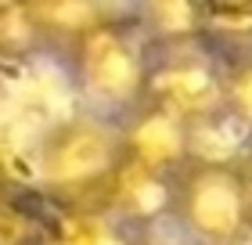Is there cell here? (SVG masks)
<instances>
[{"label": "cell", "mask_w": 252, "mask_h": 245, "mask_svg": "<svg viewBox=\"0 0 252 245\" xmlns=\"http://www.w3.org/2000/svg\"><path fill=\"white\" fill-rule=\"evenodd\" d=\"M65 58L79 94L94 112L123 119L141 101H148L155 47L148 43V36L137 29L130 15L101 22Z\"/></svg>", "instance_id": "1"}, {"label": "cell", "mask_w": 252, "mask_h": 245, "mask_svg": "<svg viewBox=\"0 0 252 245\" xmlns=\"http://www.w3.org/2000/svg\"><path fill=\"white\" fill-rule=\"evenodd\" d=\"M126 159L123 123L105 112H76L54 123L40 141V184L54 198L87 202L105 198Z\"/></svg>", "instance_id": "2"}, {"label": "cell", "mask_w": 252, "mask_h": 245, "mask_svg": "<svg viewBox=\"0 0 252 245\" xmlns=\"http://www.w3.org/2000/svg\"><path fill=\"white\" fill-rule=\"evenodd\" d=\"M169 216L198 245L252 242V177L245 159L194 155L173 180Z\"/></svg>", "instance_id": "3"}, {"label": "cell", "mask_w": 252, "mask_h": 245, "mask_svg": "<svg viewBox=\"0 0 252 245\" xmlns=\"http://www.w3.org/2000/svg\"><path fill=\"white\" fill-rule=\"evenodd\" d=\"M148 98L173 108L188 123L202 126L216 123L223 112V58L202 43L155 51Z\"/></svg>", "instance_id": "4"}, {"label": "cell", "mask_w": 252, "mask_h": 245, "mask_svg": "<svg viewBox=\"0 0 252 245\" xmlns=\"http://www.w3.org/2000/svg\"><path fill=\"white\" fill-rule=\"evenodd\" d=\"M119 123H123L126 159L141 162L148 170L177 177V173L198 155V151H194L198 126L188 123L184 115H177L173 108L152 101V98L141 101L133 112H126Z\"/></svg>", "instance_id": "5"}, {"label": "cell", "mask_w": 252, "mask_h": 245, "mask_svg": "<svg viewBox=\"0 0 252 245\" xmlns=\"http://www.w3.org/2000/svg\"><path fill=\"white\" fill-rule=\"evenodd\" d=\"M116 15V0H22V18L32 29V36L65 54L90 29Z\"/></svg>", "instance_id": "6"}, {"label": "cell", "mask_w": 252, "mask_h": 245, "mask_svg": "<svg viewBox=\"0 0 252 245\" xmlns=\"http://www.w3.org/2000/svg\"><path fill=\"white\" fill-rule=\"evenodd\" d=\"M130 18L137 22V29L148 36L155 51L202 43L213 26L202 0H133Z\"/></svg>", "instance_id": "7"}, {"label": "cell", "mask_w": 252, "mask_h": 245, "mask_svg": "<svg viewBox=\"0 0 252 245\" xmlns=\"http://www.w3.org/2000/svg\"><path fill=\"white\" fill-rule=\"evenodd\" d=\"M173 180L169 173L148 170L133 159H123V166L112 180V188L105 191L101 202L116 206L126 216H158L173 209Z\"/></svg>", "instance_id": "8"}, {"label": "cell", "mask_w": 252, "mask_h": 245, "mask_svg": "<svg viewBox=\"0 0 252 245\" xmlns=\"http://www.w3.org/2000/svg\"><path fill=\"white\" fill-rule=\"evenodd\" d=\"M223 112L227 119L252 130V51L223 58Z\"/></svg>", "instance_id": "9"}, {"label": "cell", "mask_w": 252, "mask_h": 245, "mask_svg": "<svg viewBox=\"0 0 252 245\" xmlns=\"http://www.w3.org/2000/svg\"><path fill=\"white\" fill-rule=\"evenodd\" d=\"M205 15L213 18V26H249L252 22V0H202Z\"/></svg>", "instance_id": "10"}, {"label": "cell", "mask_w": 252, "mask_h": 245, "mask_svg": "<svg viewBox=\"0 0 252 245\" xmlns=\"http://www.w3.org/2000/svg\"><path fill=\"white\" fill-rule=\"evenodd\" d=\"M245 170H249V177H252V155H245Z\"/></svg>", "instance_id": "11"}]
</instances>
